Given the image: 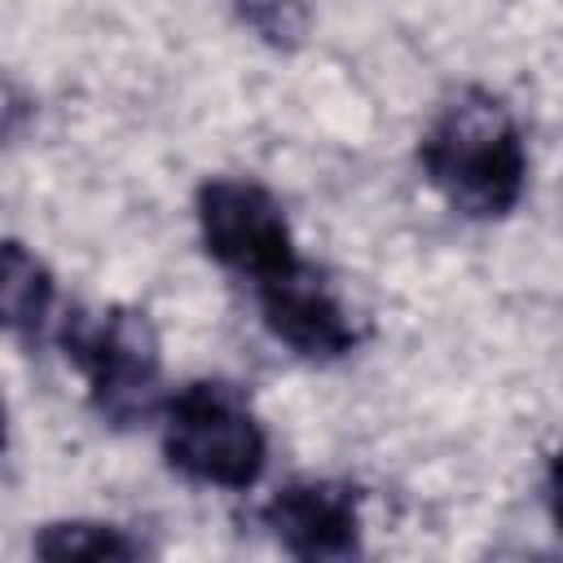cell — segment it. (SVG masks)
Masks as SVG:
<instances>
[{
    "instance_id": "cell-1",
    "label": "cell",
    "mask_w": 563,
    "mask_h": 563,
    "mask_svg": "<svg viewBox=\"0 0 563 563\" xmlns=\"http://www.w3.org/2000/svg\"><path fill=\"white\" fill-rule=\"evenodd\" d=\"M431 189L471 220H501L528 189V145L515 110L479 84L457 88L418 141Z\"/></svg>"
},
{
    "instance_id": "cell-2",
    "label": "cell",
    "mask_w": 563,
    "mask_h": 563,
    "mask_svg": "<svg viewBox=\"0 0 563 563\" xmlns=\"http://www.w3.org/2000/svg\"><path fill=\"white\" fill-rule=\"evenodd\" d=\"M62 356L79 369L88 405L110 427L150 422L163 409V343L150 312L132 303L70 308L57 330Z\"/></svg>"
},
{
    "instance_id": "cell-3",
    "label": "cell",
    "mask_w": 563,
    "mask_h": 563,
    "mask_svg": "<svg viewBox=\"0 0 563 563\" xmlns=\"http://www.w3.org/2000/svg\"><path fill=\"white\" fill-rule=\"evenodd\" d=\"M158 418L167 466L194 484L246 493L268 466V435L251 400L224 378L185 383L163 400Z\"/></svg>"
},
{
    "instance_id": "cell-4",
    "label": "cell",
    "mask_w": 563,
    "mask_h": 563,
    "mask_svg": "<svg viewBox=\"0 0 563 563\" xmlns=\"http://www.w3.org/2000/svg\"><path fill=\"white\" fill-rule=\"evenodd\" d=\"M194 216H198L202 251L229 273L251 277V286L299 260L286 207L260 180H246V176L202 180L194 198Z\"/></svg>"
},
{
    "instance_id": "cell-5",
    "label": "cell",
    "mask_w": 563,
    "mask_h": 563,
    "mask_svg": "<svg viewBox=\"0 0 563 563\" xmlns=\"http://www.w3.org/2000/svg\"><path fill=\"white\" fill-rule=\"evenodd\" d=\"M255 303H260L264 330L277 343H286L295 356L339 361L361 343V325L352 321L343 299L330 290L325 273H317L303 260L255 282Z\"/></svg>"
},
{
    "instance_id": "cell-6",
    "label": "cell",
    "mask_w": 563,
    "mask_h": 563,
    "mask_svg": "<svg viewBox=\"0 0 563 563\" xmlns=\"http://www.w3.org/2000/svg\"><path fill=\"white\" fill-rule=\"evenodd\" d=\"M260 523L308 563L361 554V493L347 479H290L260 506Z\"/></svg>"
},
{
    "instance_id": "cell-7",
    "label": "cell",
    "mask_w": 563,
    "mask_h": 563,
    "mask_svg": "<svg viewBox=\"0 0 563 563\" xmlns=\"http://www.w3.org/2000/svg\"><path fill=\"white\" fill-rule=\"evenodd\" d=\"M53 268L26 242L0 238V330L13 339H35L53 312Z\"/></svg>"
},
{
    "instance_id": "cell-8",
    "label": "cell",
    "mask_w": 563,
    "mask_h": 563,
    "mask_svg": "<svg viewBox=\"0 0 563 563\" xmlns=\"http://www.w3.org/2000/svg\"><path fill=\"white\" fill-rule=\"evenodd\" d=\"M31 550L40 559H141L145 545L119 528V523H101V519H57L44 523L31 537Z\"/></svg>"
},
{
    "instance_id": "cell-9",
    "label": "cell",
    "mask_w": 563,
    "mask_h": 563,
    "mask_svg": "<svg viewBox=\"0 0 563 563\" xmlns=\"http://www.w3.org/2000/svg\"><path fill=\"white\" fill-rule=\"evenodd\" d=\"M233 13L260 44L277 53H295L312 31L308 0H233Z\"/></svg>"
},
{
    "instance_id": "cell-10",
    "label": "cell",
    "mask_w": 563,
    "mask_h": 563,
    "mask_svg": "<svg viewBox=\"0 0 563 563\" xmlns=\"http://www.w3.org/2000/svg\"><path fill=\"white\" fill-rule=\"evenodd\" d=\"M31 119H35L31 92H26L9 70H0V145L18 141V136L31 128Z\"/></svg>"
},
{
    "instance_id": "cell-11",
    "label": "cell",
    "mask_w": 563,
    "mask_h": 563,
    "mask_svg": "<svg viewBox=\"0 0 563 563\" xmlns=\"http://www.w3.org/2000/svg\"><path fill=\"white\" fill-rule=\"evenodd\" d=\"M9 444V413H4V400H0V449Z\"/></svg>"
}]
</instances>
